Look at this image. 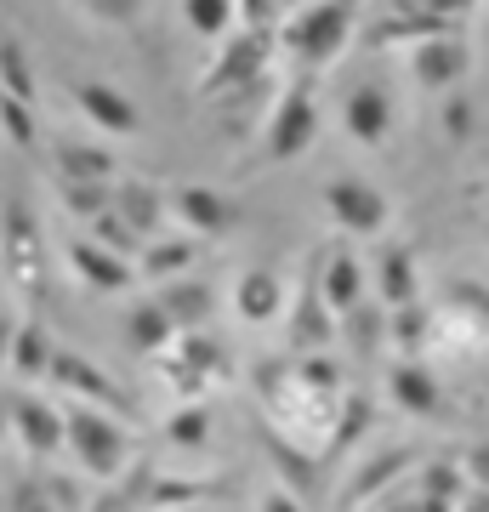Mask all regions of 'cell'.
I'll return each instance as SVG.
<instances>
[{
    "label": "cell",
    "instance_id": "43",
    "mask_svg": "<svg viewBox=\"0 0 489 512\" xmlns=\"http://www.w3.org/2000/svg\"><path fill=\"white\" fill-rule=\"evenodd\" d=\"M438 23H450V29H467V18L478 12V0H421Z\"/></svg>",
    "mask_w": 489,
    "mask_h": 512
},
{
    "label": "cell",
    "instance_id": "6",
    "mask_svg": "<svg viewBox=\"0 0 489 512\" xmlns=\"http://www.w3.org/2000/svg\"><path fill=\"white\" fill-rule=\"evenodd\" d=\"M273 40L279 35H256V29H234V40H222V52L211 57V69L200 74L205 103H222V97L262 86V74L273 63Z\"/></svg>",
    "mask_w": 489,
    "mask_h": 512
},
{
    "label": "cell",
    "instance_id": "5",
    "mask_svg": "<svg viewBox=\"0 0 489 512\" xmlns=\"http://www.w3.org/2000/svg\"><path fill=\"white\" fill-rule=\"evenodd\" d=\"M313 143H319V92H313V74H296L273 103L268 126H262V160L268 165L302 160Z\"/></svg>",
    "mask_w": 489,
    "mask_h": 512
},
{
    "label": "cell",
    "instance_id": "19",
    "mask_svg": "<svg viewBox=\"0 0 489 512\" xmlns=\"http://www.w3.org/2000/svg\"><path fill=\"white\" fill-rule=\"evenodd\" d=\"M370 285H376V302L381 308H410L421 302V268H416V251L410 245H381L376 262H370Z\"/></svg>",
    "mask_w": 489,
    "mask_h": 512
},
{
    "label": "cell",
    "instance_id": "9",
    "mask_svg": "<svg viewBox=\"0 0 489 512\" xmlns=\"http://www.w3.org/2000/svg\"><path fill=\"white\" fill-rule=\"evenodd\" d=\"M325 211H330V222L353 239H376V234H387V222H393V200H387L370 177H330Z\"/></svg>",
    "mask_w": 489,
    "mask_h": 512
},
{
    "label": "cell",
    "instance_id": "16",
    "mask_svg": "<svg viewBox=\"0 0 489 512\" xmlns=\"http://www.w3.org/2000/svg\"><path fill=\"white\" fill-rule=\"evenodd\" d=\"M404 473H416V450H410V444H387V450H376V456H364L359 467H353V478L342 484V501L347 507H359V501H387Z\"/></svg>",
    "mask_w": 489,
    "mask_h": 512
},
{
    "label": "cell",
    "instance_id": "51",
    "mask_svg": "<svg viewBox=\"0 0 489 512\" xmlns=\"http://www.w3.org/2000/svg\"><path fill=\"white\" fill-rule=\"evenodd\" d=\"M6 6H12V0H0V12H6Z\"/></svg>",
    "mask_w": 489,
    "mask_h": 512
},
{
    "label": "cell",
    "instance_id": "37",
    "mask_svg": "<svg viewBox=\"0 0 489 512\" xmlns=\"http://www.w3.org/2000/svg\"><path fill=\"white\" fill-rule=\"evenodd\" d=\"M57 194H63V205H69L80 222H91L97 211L114 205V183H57Z\"/></svg>",
    "mask_w": 489,
    "mask_h": 512
},
{
    "label": "cell",
    "instance_id": "22",
    "mask_svg": "<svg viewBox=\"0 0 489 512\" xmlns=\"http://www.w3.org/2000/svg\"><path fill=\"white\" fill-rule=\"evenodd\" d=\"M285 279L273 274V268H245L234 285V313L245 325H273V319H285Z\"/></svg>",
    "mask_w": 489,
    "mask_h": 512
},
{
    "label": "cell",
    "instance_id": "26",
    "mask_svg": "<svg viewBox=\"0 0 489 512\" xmlns=\"http://www.w3.org/2000/svg\"><path fill=\"white\" fill-rule=\"evenodd\" d=\"M177 319H171V313L160 308V296H154V302H137V308L126 313V342L137 353H171L177 348Z\"/></svg>",
    "mask_w": 489,
    "mask_h": 512
},
{
    "label": "cell",
    "instance_id": "23",
    "mask_svg": "<svg viewBox=\"0 0 489 512\" xmlns=\"http://www.w3.org/2000/svg\"><path fill=\"white\" fill-rule=\"evenodd\" d=\"M52 160H57V183H114V154L103 143L63 137L52 148Z\"/></svg>",
    "mask_w": 489,
    "mask_h": 512
},
{
    "label": "cell",
    "instance_id": "7",
    "mask_svg": "<svg viewBox=\"0 0 489 512\" xmlns=\"http://www.w3.org/2000/svg\"><path fill=\"white\" fill-rule=\"evenodd\" d=\"M52 387L63 393V399L97 404V410H109V416H120V421L137 416V404H131L126 387L114 382L103 365H91L86 353H74V348H57V359H52Z\"/></svg>",
    "mask_w": 489,
    "mask_h": 512
},
{
    "label": "cell",
    "instance_id": "8",
    "mask_svg": "<svg viewBox=\"0 0 489 512\" xmlns=\"http://www.w3.org/2000/svg\"><path fill=\"white\" fill-rule=\"evenodd\" d=\"M472 74V40L467 29H450V35H433L410 46V80H416L427 97H455Z\"/></svg>",
    "mask_w": 489,
    "mask_h": 512
},
{
    "label": "cell",
    "instance_id": "40",
    "mask_svg": "<svg viewBox=\"0 0 489 512\" xmlns=\"http://www.w3.org/2000/svg\"><path fill=\"white\" fill-rule=\"evenodd\" d=\"M239 6V29H256V35H273L279 29V0H234Z\"/></svg>",
    "mask_w": 489,
    "mask_h": 512
},
{
    "label": "cell",
    "instance_id": "42",
    "mask_svg": "<svg viewBox=\"0 0 489 512\" xmlns=\"http://www.w3.org/2000/svg\"><path fill=\"white\" fill-rule=\"evenodd\" d=\"M461 473H467L472 490H489V439L467 444V456H461Z\"/></svg>",
    "mask_w": 489,
    "mask_h": 512
},
{
    "label": "cell",
    "instance_id": "27",
    "mask_svg": "<svg viewBox=\"0 0 489 512\" xmlns=\"http://www.w3.org/2000/svg\"><path fill=\"white\" fill-rule=\"evenodd\" d=\"M194 256H200V239H188V234H171V239H148L143 251H137V274L143 279H177V274H188L194 268Z\"/></svg>",
    "mask_w": 489,
    "mask_h": 512
},
{
    "label": "cell",
    "instance_id": "30",
    "mask_svg": "<svg viewBox=\"0 0 489 512\" xmlns=\"http://www.w3.org/2000/svg\"><path fill=\"white\" fill-rule=\"evenodd\" d=\"M0 92L6 97H23V103H35L40 86H35V63H29V52H23V40H0Z\"/></svg>",
    "mask_w": 489,
    "mask_h": 512
},
{
    "label": "cell",
    "instance_id": "49",
    "mask_svg": "<svg viewBox=\"0 0 489 512\" xmlns=\"http://www.w3.org/2000/svg\"><path fill=\"white\" fill-rule=\"evenodd\" d=\"M290 6H308V0H279V12H290Z\"/></svg>",
    "mask_w": 489,
    "mask_h": 512
},
{
    "label": "cell",
    "instance_id": "45",
    "mask_svg": "<svg viewBox=\"0 0 489 512\" xmlns=\"http://www.w3.org/2000/svg\"><path fill=\"white\" fill-rule=\"evenodd\" d=\"M18 325H23V319H12V313L0 308V365L12 359V342H18Z\"/></svg>",
    "mask_w": 489,
    "mask_h": 512
},
{
    "label": "cell",
    "instance_id": "17",
    "mask_svg": "<svg viewBox=\"0 0 489 512\" xmlns=\"http://www.w3.org/2000/svg\"><path fill=\"white\" fill-rule=\"evenodd\" d=\"M387 399L399 404L404 416H421V421L444 416V387H438L427 359H393V370H387Z\"/></svg>",
    "mask_w": 489,
    "mask_h": 512
},
{
    "label": "cell",
    "instance_id": "46",
    "mask_svg": "<svg viewBox=\"0 0 489 512\" xmlns=\"http://www.w3.org/2000/svg\"><path fill=\"white\" fill-rule=\"evenodd\" d=\"M467 126H472L467 103H450V137H467Z\"/></svg>",
    "mask_w": 489,
    "mask_h": 512
},
{
    "label": "cell",
    "instance_id": "38",
    "mask_svg": "<svg viewBox=\"0 0 489 512\" xmlns=\"http://www.w3.org/2000/svg\"><path fill=\"white\" fill-rule=\"evenodd\" d=\"M86 18H97V23H109V29H137L143 23V12H148V0H74Z\"/></svg>",
    "mask_w": 489,
    "mask_h": 512
},
{
    "label": "cell",
    "instance_id": "12",
    "mask_svg": "<svg viewBox=\"0 0 489 512\" xmlns=\"http://www.w3.org/2000/svg\"><path fill=\"white\" fill-rule=\"evenodd\" d=\"M6 404H12V433L35 461L69 450V410L63 404L35 399V393H6Z\"/></svg>",
    "mask_w": 489,
    "mask_h": 512
},
{
    "label": "cell",
    "instance_id": "35",
    "mask_svg": "<svg viewBox=\"0 0 489 512\" xmlns=\"http://www.w3.org/2000/svg\"><path fill=\"white\" fill-rule=\"evenodd\" d=\"M0 131H6V137L23 148V154H29V148H40L35 103H23V97H6V92H0Z\"/></svg>",
    "mask_w": 489,
    "mask_h": 512
},
{
    "label": "cell",
    "instance_id": "24",
    "mask_svg": "<svg viewBox=\"0 0 489 512\" xmlns=\"http://www.w3.org/2000/svg\"><path fill=\"white\" fill-rule=\"evenodd\" d=\"M154 478H160V467H154V461H137V467H126L120 478H109L103 495H91L86 512H154V507H148Z\"/></svg>",
    "mask_w": 489,
    "mask_h": 512
},
{
    "label": "cell",
    "instance_id": "11",
    "mask_svg": "<svg viewBox=\"0 0 489 512\" xmlns=\"http://www.w3.org/2000/svg\"><path fill=\"white\" fill-rule=\"evenodd\" d=\"M171 217L182 222L188 239H222L239 228V200L211 183H182L171 188Z\"/></svg>",
    "mask_w": 489,
    "mask_h": 512
},
{
    "label": "cell",
    "instance_id": "20",
    "mask_svg": "<svg viewBox=\"0 0 489 512\" xmlns=\"http://www.w3.org/2000/svg\"><path fill=\"white\" fill-rule=\"evenodd\" d=\"M114 211L126 217V228L137 239H160L165 234V217H171V194L160 183H143V177H120L114 183Z\"/></svg>",
    "mask_w": 489,
    "mask_h": 512
},
{
    "label": "cell",
    "instance_id": "33",
    "mask_svg": "<svg viewBox=\"0 0 489 512\" xmlns=\"http://www.w3.org/2000/svg\"><path fill=\"white\" fill-rule=\"evenodd\" d=\"M290 370H296V382L308 387V393H319V399H342V393H347V387H342V365H336L330 353H302Z\"/></svg>",
    "mask_w": 489,
    "mask_h": 512
},
{
    "label": "cell",
    "instance_id": "21",
    "mask_svg": "<svg viewBox=\"0 0 489 512\" xmlns=\"http://www.w3.org/2000/svg\"><path fill=\"white\" fill-rule=\"evenodd\" d=\"M433 35H450V23H438L421 0H399V6H387L381 18L364 23V46H399V40L421 46V40H433Z\"/></svg>",
    "mask_w": 489,
    "mask_h": 512
},
{
    "label": "cell",
    "instance_id": "10",
    "mask_svg": "<svg viewBox=\"0 0 489 512\" xmlns=\"http://www.w3.org/2000/svg\"><path fill=\"white\" fill-rule=\"evenodd\" d=\"M336 313H330L325 302V285H319V251L308 256V274H302V285H296V296H290L285 308V342L290 353H325L330 336H336Z\"/></svg>",
    "mask_w": 489,
    "mask_h": 512
},
{
    "label": "cell",
    "instance_id": "32",
    "mask_svg": "<svg viewBox=\"0 0 489 512\" xmlns=\"http://www.w3.org/2000/svg\"><path fill=\"white\" fill-rule=\"evenodd\" d=\"M370 421H376L370 399H364V393H342V404H336V427H330V450L359 444L364 433H370ZM330 450H325V456H330Z\"/></svg>",
    "mask_w": 489,
    "mask_h": 512
},
{
    "label": "cell",
    "instance_id": "47",
    "mask_svg": "<svg viewBox=\"0 0 489 512\" xmlns=\"http://www.w3.org/2000/svg\"><path fill=\"white\" fill-rule=\"evenodd\" d=\"M455 512H489V490H467Z\"/></svg>",
    "mask_w": 489,
    "mask_h": 512
},
{
    "label": "cell",
    "instance_id": "25",
    "mask_svg": "<svg viewBox=\"0 0 489 512\" xmlns=\"http://www.w3.org/2000/svg\"><path fill=\"white\" fill-rule=\"evenodd\" d=\"M387 342L399 359H427L433 353V308L410 302V308H387Z\"/></svg>",
    "mask_w": 489,
    "mask_h": 512
},
{
    "label": "cell",
    "instance_id": "13",
    "mask_svg": "<svg viewBox=\"0 0 489 512\" xmlns=\"http://www.w3.org/2000/svg\"><path fill=\"white\" fill-rule=\"evenodd\" d=\"M63 262H69V274L86 285V291H103V296H120L137 285V262L120 251H109V245H97L91 234H74L69 245H63Z\"/></svg>",
    "mask_w": 489,
    "mask_h": 512
},
{
    "label": "cell",
    "instance_id": "3",
    "mask_svg": "<svg viewBox=\"0 0 489 512\" xmlns=\"http://www.w3.org/2000/svg\"><path fill=\"white\" fill-rule=\"evenodd\" d=\"M0 268H6L12 291H18L29 308L46 302L52 268H46V234H40L29 200H6V211H0Z\"/></svg>",
    "mask_w": 489,
    "mask_h": 512
},
{
    "label": "cell",
    "instance_id": "36",
    "mask_svg": "<svg viewBox=\"0 0 489 512\" xmlns=\"http://www.w3.org/2000/svg\"><path fill=\"white\" fill-rule=\"evenodd\" d=\"M86 228H91V239H97V245H109V251L131 256V262H137V251H143V239L131 234V228H126V217H120L114 205H109V211H97V217H91Z\"/></svg>",
    "mask_w": 489,
    "mask_h": 512
},
{
    "label": "cell",
    "instance_id": "4",
    "mask_svg": "<svg viewBox=\"0 0 489 512\" xmlns=\"http://www.w3.org/2000/svg\"><path fill=\"white\" fill-rule=\"evenodd\" d=\"M160 376L177 393V404H205V393L222 382H234V359L211 330H182L177 348L160 353Z\"/></svg>",
    "mask_w": 489,
    "mask_h": 512
},
{
    "label": "cell",
    "instance_id": "18",
    "mask_svg": "<svg viewBox=\"0 0 489 512\" xmlns=\"http://www.w3.org/2000/svg\"><path fill=\"white\" fill-rule=\"evenodd\" d=\"M319 285H325V302H330V313H336V319H342V313H353L359 302H370V268H364L347 245L319 251Z\"/></svg>",
    "mask_w": 489,
    "mask_h": 512
},
{
    "label": "cell",
    "instance_id": "31",
    "mask_svg": "<svg viewBox=\"0 0 489 512\" xmlns=\"http://www.w3.org/2000/svg\"><path fill=\"white\" fill-rule=\"evenodd\" d=\"M182 18L200 40H222L239 29V6L234 0H182Z\"/></svg>",
    "mask_w": 489,
    "mask_h": 512
},
{
    "label": "cell",
    "instance_id": "2",
    "mask_svg": "<svg viewBox=\"0 0 489 512\" xmlns=\"http://www.w3.org/2000/svg\"><path fill=\"white\" fill-rule=\"evenodd\" d=\"M353 29H359V0H313V6H302V12L285 23L279 40H285V52L296 57L302 69L319 74L347 52Z\"/></svg>",
    "mask_w": 489,
    "mask_h": 512
},
{
    "label": "cell",
    "instance_id": "14",
    "mask_svg": "<svg viewBox=\"0 0 489 512\" xmlns=\"http://www.w3.org/2000/svg\"><path fill=\"white\" fill-rule=\"evenodd\" d=\"M342 131L359 148H381L393 137V92H387L381 80H359V86L342 97Z\"/></svg>",
    "mask_w": 489,
    "mask_h": 512
},
{
    "label": "cell",
    "instance_id": "41",
    "mask_svg": "<svg viewBox=\"0 0 489 512\" xmlns=\"http://www.w3.org/2000/svg\"><path fill=\"white\" fill-rule=\"evenodd\" d=\"M6 512H57L52 484H46V478H23L18 490H12V507Z\"/></svg>",
    "mask_w": 489,
    "mask_h": 512
},
{
    "label": "cell",
    "instance_id": "15",
    "mask_svg": "<svg viewBox=\"0 0 489 512\" xmlns=\"http://www.w3.org/2000/svg\"><path fill=\"white\" fill-rule=\"evenodd\" d=\"M74 109L109 137H143V109L109 80H74Z\"/></svg>",
    "mask_w": 489,
    "mask_h": 512
},
{
    "label": "cell",
    "instance_id": "34",
    "mask_svg": "<svg viewBox=\"0 0 489 512\" xmlns=\"http://www.w3.org/2000/svg\"><path fill=\"white\" fill-rule=\"evenodd\" d=\"M165 439L177 444V450H205V439H211V410L205 404H177V416L165 421Z\"/></svg>",
    "mask_w": 489,
    "mask_h": 512
},
{
    "label": "cell",
    "instance_id": "29",
    "mask_svg": "<svg viewBox=\"0 0 489 512\" xmlns=\"http://www.w3.org/2000/svg\"><path fill=\"white\" fill-rule=\"evenodd\" d=\"M211 285L205 279H171L160 291V308L177 319V330H205V319H211Z\"/></svg>",
    "mask_w": 489,
    "mask_h": 512
},
{
    "label": "cell",
    "instance_id": "1",
    "mask_svg": "<svg viewBox=\"0 0 489 512\" xmlns=\"http://www.w3.org/2000/svg\"><path fill=\"white\" fill-rule=\"evenodd\" d=\"M63 410H69V456L80 461V473L109 484L126 467H137V439H131V427L120 416L97 410V404H74V399Z\"/></svg>",
    "mask_w": 489,
    "mask_h": 512
},
{
    "label": "cell",
    "instance_id": "50",
    "mask_svg": "<svg viewBox=\"0 0 489 512\" xmlns=\"http://www.w3.org/2000/svg\"><path fill=\"white\" fill-rule=\"evenodd\" d=\"M484 245H489V205H484Z\"/></svg>",
    "mask_w": 489,
    "mask_h": 512
},
{
    "label": "cell",
    "instance_id": "28",
    "mask_svg": "<svg viewBox=\"0 0 489 512\" xmlns=\"http://www.w3.org/2000/svg\"><path fill=\"white\" fill-rule=\"evenodd\" d=\"M52 359H57V348H52V330L40 325V319H23L18 325V342H12V376H23V382H40V376H52Z\"/></svg>",
    "mask_w": 489,
    "mask_h": 512
},
{
    "label": "cell",
    "instance_id": "48",
    "mask_svg": "<svg viewBox=\"0 0 489 512\" xmlns=\"http://www.w3.org/2000/svg\"><path fill=\"white\" fill-rule=\"evenodd\" d=\"M6 427H12V404H6V393H0V439H6Z\"/></svg>",
    "mask_w": 489,
    "mask_h": 512
},
{
    "label": "cell",
    "instance_id": "39",
    "mask_svg": "<svg viewBox=\"0 0 489 512\" xmlns=\"http://www.w3.org/2000/svg\"><path fill=\"white\" fill-rule=\"evenodd\" d=\"M450 308H461L467 319H478V325L489 330V285H478V279H461L450 291Z\"/></svg>",
    "mask_w": 489,
    "mask_h": 512
},
{
    "label": "cell",
    "instance_id": "44",
    "mask_svg": "<svg viewBox=\"0 0 489 512\" xmlns=\"http://www.w3.org/2000/svg\"><path fill=\"white\" fill-rule=\"evenodd\" d=\"M256 512H308V501H302L296 490H285V484H279V490H268L262 501H256Z\"/></svg>",
    "mask_w": 489,
    "mask_h": 512
}]
</instances>
